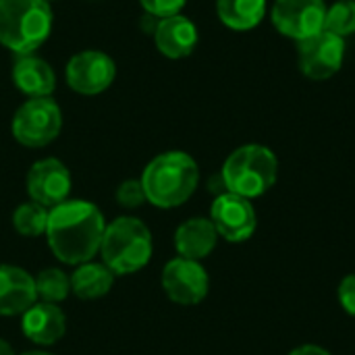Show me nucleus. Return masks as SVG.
<instances>
[{"mask_svg":"<svg viewBox=\"0 0 355 355\" xmlns=\"http://www.w3.org/2000/svg\"><path fill=\"white\" fill-rule=\"evenodd\" d=\"M345 58V40L322 29L320 33L302 40L297 48L300 69L308 79L324 81L333 77Z\"/></svg>","mask_w":355,"mask_h":355,"instance_id":"9","label":"nucleus"},{"mask_svg":"<svg viewBox=\"0 0 355 355\" xmlns=\"http://www.w3.org/2000/svg\"><path fill=\"white\" fill-rule=\"evenodd\" d=\"M35 302V279L25 268L0 264V316H23Z\"/></svg>","mask_w":355,"mask_h":355,"instance_id":"13","label":"nucleus"},{"mask_svg":"<svg viewBox=\"0 0 355 355\" xmlns=\"http://www.w3.org/2000/svg\"><path fill=\"white\" fill-rule=\"evenodd\" d=\"M48 208L35 202H25L12 212V227L23 237H40L46 235L48 225Z\"/></svg>","mask_w":355,"mask_h":355,"instance_id":"20","label":"nucleus"},{"mask_svg":"<svg viewBox=\"0 0 355 355\" xmlns=\"http://www.w3.org/2000/svg\"><path fill=\"white\" fill-rule=\"evenodd\" d=\"M23 355H52V354H46V352H27V354Z\"/></svg>","mask_w":355,"mask_h":355,"instance_id":"29","label":"nucleus"},{"mask_svg":"<svg viewBox=\"0 0 355 355\" xmlns=\"http://www.w3.org/2000/svg\"><path fill=\"white\" fill-rule=\"evenodd\" d=\"M100 254L114 277L139 272L152 258V233L139 218L121 216L106 225Z\"/></svg>","mask_w":355,"mask_h":355,"instance_id":"4","label":"nucleus"},{"mask_svg":"<svg viewBox=\"0 0 355 355\" xmlns=\"http://www.w3.org/2000/svg\"><path fill=\"white\" fill-rule=\"evenodd\" d=\"M116 202L121 208L125 210H135V208H141L148 200H146V191H144V185L139 179H127L119 185L116 193H114Z\"/></svg>","mask_w":355,"mask_h":355,"instance_id":"23","label":"nucleus"},{"mask_svg":"<svg viewBox=\"0 0 355 355\" xmlns=\"http://www.w3.org/2000/svg\"><path fill=\"white\" fill-rule=\"evenodd\" d=\"M139 4L144 6L146 15H152L156 19H166L173 15H181L187 0H139Z\"/></svg>","mask_w":355,"mask_h":355,"instance_id":"24","label":"nucleus"},{"mask_svg":"<svg viewBox=\"0 0 355 355\" xmlns=\"http://www.w3.org/2000/svg\"><path fill=\"white\" fill-rule=\"evenodd\" d=\"M216 241H218V233H216L214 223L202 216L185 220L175 233L177 254L181 258L196 260V262L210 256L212 250L216 248Z\"/></svg>","mask_w":355,"mask_h":355,"instance_id":"17","label":"nucleus"},{"mask_svg":"<svg viewBox=\"0 0 355 355\" xmlns=\"http://www.w3.org/2000/svg\"><path fill=\"white\" fill-rule=\"evenodd\" d=\"M23 335L37 345H54L67 333V316L56 304L35 302L21 320Z\"/></svg>","mask_w":355,"mask_h":355,"instance_id":"15","label":"nucleus"},{"mask_svg":"<svg viewBox=\"0 0 355 355\" xmlns=\"http://www.w3.org/2000/svg\"><path fill=\"white\" fill-rule=\"evenodd\" d=\"M289 355H331L327 349L318 347V345H304V347H297L293 349Z\"/></svg>","mask_w":355,"mask_h":355,"instance_id":"27","label":"nucleus"},{"mask_svg":"<svg viewBox=\"0 0 355 355\" xmlns=\"http://www.w3.org/2000/svg\"><path fill=\"white\" fill-rule=\"evenodd\" d=\"M324 29L343 40L355 33V0H339L327 8Z\"/></svg>","mask_w":355,"mask_h":355,"instance_id":"22","label":"nucleus"},{"mask_svg":"<svg viewBox=\"0 0 355 355\" xmlns=\"http://www.w3.org/2000/svg\"><path fill=\"white\" fill-rule=\"evenodd\" d=\"M277 156L266 146L248 144L237 148L225 160L220 175L225 179L227 191L250 200L264 196L277 183Z\"/></svg>","mask_w":355,"mask_h":355,"instance_id":"5","label":"nucleus"},{"mask_svg":"<svg viewBox=\"0 0 355 355\" xmlns=\"http://www.w3.org/2000/svg\"><path fill=\"white\" fill-rule=\"evenodd\" d=\"M208 189H210V193H214L216 198L218 196H223V193H227V185H225V179H223V175L218 173V175H214V177H210V181H208Z\"/></svg>","mask_w":355,"mask_h":355,"instance_id":"26","label":"nucleus"},{"mask_svg":"<svg viewBox=\"0 0 355 355\" xmlns=\"http://www.w3.org/2000/svg\"><path fill=\"white\" fill-rule=\"evenodd\" d=\"M67 83L81 96H98L106 92L116 77V62L100 50H83L71 56L64 69Z\"/></svg>","mask_w":355,"mask_h":355,"instance_id":"7","label":"nucleus"},{"mask_svg":"<svg viewBox=\"0 0 355 355\" xmlns=\"http://www.w3.org/2000/svg\"><path fill=\"white\" fill-rule=\"evenodd\" d=\"M139 181L146 200L156 208L168 210L185 204L193 196L200 183V168L189 154L173 150L150 160Z\"/></svg>","mask_w":355,"mask_h":355,"instance_id":"2","label":"nucleus"},{"mask_svg":"<svg viewBox=\"0 0 355 355\" xmlns=\"http://www.w3.org/2000/svg\"><path fill=\"white\" fill-rule=\"evenodd\" d=\"M210 220L214 223L216 233L231 243L248 241L258 225V216L252 202L231 191L214 198L210 208Z\"/></svg>","mask_w":355,"mask_h":355,"instance_id":"11","label":"nucleus"},{"mask_svg":"<svg viewBox=\"0 0 355 355\" xmlns=\"http://www.w3.org/2000/svg\"><path fill=\"white\" fill-rule=\"evenodd\" d=\"M272 25L291 40H308L324 29V0H275Z\"/></svg>","mask_w":355,"mask_h":355,"instance_id":"8","label":"nucleus"},{"mask_svg":"<svg viewBox=\"0 0 355 355\" xmlns=\"http://www.w3.org/2000/svg\"><path fill=\"white\" fill-rule=\"evenodd\" d=\"M162 289L166 297L179 306H196L204 302L210 289V279L204 266L196 260L175 258L162 268Z\"/></svg>","mask_w":355,"mask_h":355,"instance_id":"10","label":"nucleus"},{"mask_svg":"<svg viewBox=\"0 0 355 355\" xmlns=\"http://www.w3.org/2000/svg\"><path fill=\"white\" fill-rule=\"evenodd\" d=\"M114 283V275L112 270L102 262H83L75 268V272L71 275V291L79 297V300H98L104 297Z\"/></svg>","mask_w":355,"mask_h":355,"instance_id":"18","label":"nucleus"},{"mask_svg":"<svg viewBox=\"0 0 355 355\" xmlns=\"http://www.w3.org/2000/svg\"><path fill=\"white\" fill-rule=\"evenodd\" d=\"M216 12L229 29L250 31L264 19L266 0H216Z\"/></svg>","mask_w":355,"mask_h":355,"instance_id":"19","label":"nucleus"},{"mask_svg":"<svg viewBox=\"0 0 355 355\" xmlns=\"http://www.w3.org/2000/svg\"><path fill=\"white\" fill-rule=\"evenodd\" d=\"M46 0H0V44L12 54H33L52 33Z\"/></svg>","mask_w":355,"mask_h":355,"instance_id":"3","label":"nucleus"},{"mask_svg":"<svg viewBox=\"0 0 355 355\" xmlns=\"http://www.w3.org/2000/svg\"><path fill=\"white\" fill-rule=\"evenodd\" d=\"M337 295H339L341 308H343L347 314L355 316V275H347V277L341 281Z\"/></svg>","mask_w":355,"mask_h":355,"instance_id":"25","label":"nucleus"},{"mask_svg":"<svg viewBox=\"0 0 355 355\" xmlns=\"http://www.w3.org/2000/svg\"><path fill=\"white\" fill-rule=\"evenodd\" d=\"M46 2H52V0H46Z\"/></svg>","mask_w":355,"mask_h":355,"instance_id":"30","label":"nucleus"},{"mask_svg":"<svg viewBox=\"0 0 355 355\" xmlns=\"http://www.w3.org/2000/svg\"><path fill=\"white\" fill-rule=\"evenodd\" d=\"M62 129V112L56 100L29 98L23 102L10 121L12 137L25 148H44L52 144Z\"/></svg>","mask_w":355,"mask_h":355,"instance_id":"6","label":"nucleus"},{"mask_svg":"<svg viewBox=\"0 0 355 355\" xmlns=\"http://www.w3.org/2000/svg\"><path fill=\"white\" fill-rule=\"evenodd\" d=\"M27 196L44 208H54L69 200L73 181L69 168L58 158H42L27 173Z\"/></svg>","mask_w":355,"mask_h":355,"instance_id":"12","label":"nucleus"},{"mask_svg":"<svg viewBox=\"0 0 355 355\" xmlns=\"http://www.w3.org/2000/svg\"><path fill=\"white\" fill-rule=\"evenodd\" d=\"M198 27L191 19L183 15H173L166 19H160L154 29V42L162 56L166 58H185L189 56L198 46Z\"/></svg>","mask_w":355,"mask_h":355,"instance_id":"14","label":"nucleus"},{"mask_svg":"<svg viewBox=\"0 0 355 355\" xmlns=\"http://www.w3.org/2000/svg\"><path fill=\"white\" fill-rule=\"evenodd\" d=\"M37 300L48 304H60L71 293V277L60 268H46L35 277Z\"/></svg>","mask_w":355,"mask_h":355,"instance_id":"21","label":"nucleus"},{"mask_svg":"<svg viewBox=\"0 0 355 355\" xmlns=\"http://www.w3.org/2000/svg\"><path fill=\"white\" fill-rule=\"evenodd\" d=\"M0 355H15L12 347H10L4 339H0Z\"/></svg>","mask_w":355,"mask_h":355,"instance_id":"28","label":"nucleus"},{"mask_svg":"<svg viewBox=\"0 0 355 355\" xmlns=\"http://www.w3.org/2000/svg\"><path fill=\"white\" fill-rule=\"evenodd\" d=\"M104 231V214L92 202L67 200L48 212V248L62 264L79 266L89 262L100 252Z\"/></svg>","mask_w":355,"mask_h":355,"instance_id":"1","label":"nucleus"},{"mask_svg":"<svg viewBox=\"0 0 355 355\" xmlns=\"http://www.w3.org/2000/svg\"><path fill=\"white\" fill-rule=\"evenodd\" d=\"M12 83L27 98H48L56 87L52 67L35 54H19L12 62Z\"/></svg>","mask_w":355,"mask_h":355,"instance_id":"16","label":"nucleus"}]
</instances>
